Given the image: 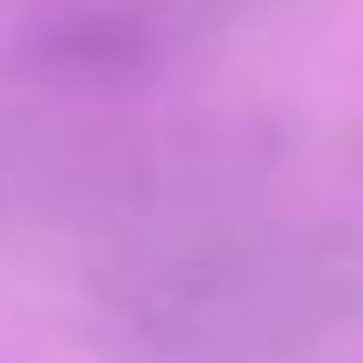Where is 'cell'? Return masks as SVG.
<instances>
[{"mask_svg":"<svg viewBox=\"0 0 363 363\" xmlns=\"http://www.w3.org/2000/svg\"><path fill=\"white\" fill-rule=\"evenodd\" d=\"M96 319L115 363H300L363 319V242L217 204L108 249Z\"/></svg>","mask_w":363,"mask_h":363,"instance_id":"cell-1","label":"cell"}]
</instances>
